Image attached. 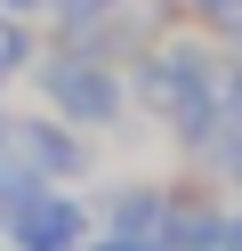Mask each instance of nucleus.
Here are the masks:
<instances>
[{"label":"nucleus","mask_w":242,"mask_h":251,"mask_svg":"<svg viewBox=\"0 0 242 251\" xmlns=\"http://www.w3.org/2000/svg\"><path fill=\"white\" fill-rule=\"evenodd\" d=\"M32 57H41V17H16V8H0V89H16L32 73Z\"/></svg>","instance_id":"39448f33"},{"label":"nucleus","mask_w":242,"mask_h":251,"mask_svg":"<svg viewBox=\"0 0 242 251\" xmlns=\"http://www.w3.org/2000/svg\"><path fill=\"white\" fill-rule=\"evenodd\" d=\"M129 0H48V17L57 25H89V17H121Z\"/></svg>","instance_id":"6e6552de"},{"label":"nucleus","mask_w":242,"mask_h":251,"mask_svg":"<svg viewBox=\"0 0 242 251\" xmlns=\"http://www.w3.org/2000/svg\"><path fill=\"white\" fill-rule=\"evenodd\" d=\"M81 251H170L161 235H121V227H89V243Z\"/></svg>","instance_id":"0eeeda50"},{"label":"nucleus","mask_w":242,"mask_h":251,"mask_svg":"<svg viewBox=\"0 0 242 251\" xmlns=\"http://www.w3.org/2000/svg\"><path fill=\"white\" fill-rule=\"evenodd\" d=\"M218 251H242V202H226V219H218Z\"/></svg>","instance_id":"1a4fd4ad"},{"label":"nucleus","mask_w":242,"mask_h":251,"mask_svg":"<svg viewBox=\"0 0 242 251\" xmlns=\"http://www.w3.org/2000/svg\"><path fill=\"white\" fill-rule=\"evenodd\" d=\"M0 227H8V202H0Z\"/></svg>","instance_id":"f8f14e48"},{"label":"nucleus","mask_w":242,"mask_h":251,"mask_svg":"<svg viewBox=\"0 0 242 251\" xmlns=\"http://www.w3.org/2000/svg\"><path fill=\"white\" fill-rule=\"evenodd\" d=\"M89 227H97V211H89V195L81 186H32L24 202L8 211V227H0V243L8 251H81L89 243Z\"/></svg>","instance_id":"f03ea898"},{"label":"nucleus","mask_w":242,"mask_h":251,"mask_svg":"<svg viewBox=\"0 0 242 251\" xmlns=\"http://www.w3.org/2000/svg\"><path fill=\"white\" fill-rule=\"evenodd\" d=\"M186 170H194L202 186H218L226 202H242V130H234V122H218V130L186 154Z\"/></svg>","instance_id":"20e7f679"},{"label":"nucleus","mask_w":242,"mask_h":251,"mask_svg":"<svg viewBox=\"0 0 242 251\" xmlns=\"http://www.w3.org/2000/svg\"><path fill=\"white\" fill-rule=\"evenodd\" d=\"M32 89H41V105L57 122H73V130H89V138H113V130H129V81H121V65L113 57H89V49H41L32 57Z\"/></svg>","instance_id":"f257e3e1"},{"label":"nucleus","mask_w":242,"mask_h":251,"mask_svg":"<svg viewBox=\"0 0 242 251\" xmlns=\"http://www.w3.org/2000/svg\"><path fill=\"white\" fill-rule=\"evenodd\" d=\"M218 49H234V57H242V17H234V25L218 33Z\"/></svg>","instance_id":"9b49d317"},{"label":"nucleus","mask_w":242,"mask_h":251,"mask_svg":"<svg viewBox=\"0 0 242 251\" xmlns=\"http://www.w3.org/2000/svg\"><path fill=\"white\" fill-rule=\"evenodd\" d=\"M210 98H218V122L242 130V57H234V49H218V81H210Z\"/></svg>","instance_id":"423d86ee"},{"label":"nucleus","mask_w":242,"mask_h":251,"mask_svg":"<svg viewBox=\"0 0 242 251\" xmlns=\"http://www.w3.org/2000/svg\"><path fill=\"white\" fill-rule=\"evenodd\" d=\"M0 251H8V243H0Z\"/></svg>","instance_id":"ddd939ff"},{"label":"nucleus","mask_w":242,"mask_h":251,"mask_svg":"<svg viewBox=\"0 0 242 251\" xmlns=\"http://www.w3.org/2000/svg\"><path fill=\"white\" fill-rule=\"evenodd\" d=\"M0 8H16V17H48V0H0Z\"/></svg>","instance_id":"9d476101"},{"label":"nucleus","mask_w":242,"mask_h":251,"mask_svg":"<svg viewBox=\"0 0 242 251\" xmlns=\"http://www.w3.org/2000/svg\"><path fill=\"white\" fill-rule=\"evenodd\" d=\"M97 227H121V235H161V211H170V178H154V170H129V178H113L105 195L89 202Z\"/></svg>","instance_id":"7ed1b4c3"}]
</instances>
